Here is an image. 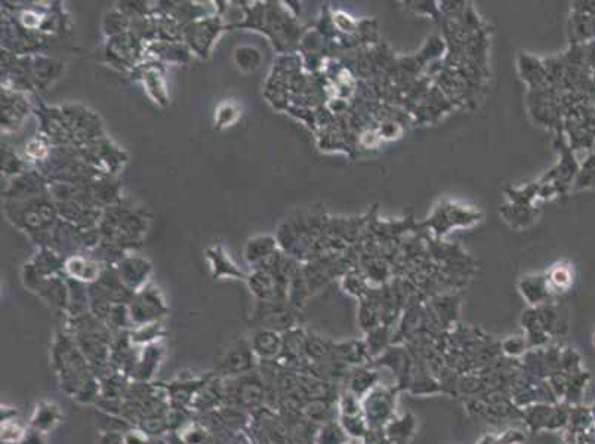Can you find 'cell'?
I'll return each instance as SVG.
<instances>
[{
  "label": "cell",
  "instance_id": "1",
  "mask_svg": "<svg viewBox=\"0 0 595 444\" xmlns=\"http://www.w3.org/2000/svg\"><path fill=\"white\" fill-rule=\"evenodd\" d=\"M225 397H233L236 409H256L264 401V384L255 372L239 376L232 391H227Z\"/></svg>",
  "mask_w": 595,
  "mask_h": 444
},
{
  "label": "cell",
  "instance_id": "2",
  "mask_svg": "<svg viewBox=\"0 0 595 444\" xmlns=\"http://www.w3.org/2000/svg\"><path fill=\"white\" fill-rule=\"evenodd\" d=\"M256 354L250 342H237L227 349L222 358V370L228 376H243L252 373L256 366Z\"/></svg>",
  "mask_w": 595,
  "mask_h": 444
},
{
  "label": "cell",
  "instance_id": "3",
  "mask_svg": "<svg viewBox=\"0 0 595 444\" xmlns=\"http://www.w3.org/2000/svg\"><path fill=\"white\" fill-rule=\"evenodd\" d=\"M61 410L52 401H44L36 406L32 415V428L36 431L46 434L61 422Z\"/></svg>",
  "mask_w": 595,
  "mask_h": 444
},
{
  "label": "cell",
  "instance_id": "4",
  "mask_svg": "<svg viewBox=\"0 0 595 444\" xmlns=\"http://www.w3.org/2000/svg\"><path fill=\"white\" fill-rule=\"evenodd\" d=\"M227 396V388L216 379V381H205L199 391L196 393L192 408L197 410H210L212 408L218 406V403L224 400Z\"/></svg>",
  "mask_w": 595,
  "mask_h": 444
},
{
  "label": "cell",
  "instance_id": "5",
  "mask_svg": "<svg viewBox=\"0 0 595 444\" xmlns=\"http://www.w3.org/2000/svg\"><path fill=\"white\" fill-rule=\"evenodd\" d=\"M161 348L157 344H150L144 348V351L138 361L133 365L135 378L138 381H148L154 375L156 369H159L161 360Z\"/></svg>",
  "mask_w": 595,
  "mask_h": 444
},
{
  "label": "cell",
  "instance_id": "6",
  "mask_svg": "<svg viewBox=\"0 0 595 444\" xmlns=\"http://www.w3.org/2000/svg\"><path fill=\"white\" fill-rule=\"evenodd\" d=\"M250 345L253 348L256 357H258V358H269V357H273L274 354H277L280 341H279L276 333L261 330L253 336L252 341H250Z\"/></svg>",
  "mask_w": 595,
  "mask_h": 444
},
{
  "label": "cell",
  "instance_id": "7",
  "mask_svg": "<svg viewBox=\"0 0 595 444\" xmlns=\"http://www.w3.org/2000/svg\"><path fill=\"white\" fill-rule=\"evenodd\" d=\"M0 431H2V441L5 443H21L27 434L25 429L15 419L2 421Z\"/></svg>",
  "mask_w": 595,
  "mask_h": 444
},
{
  "label": "cell",
  "instance_id": "8",
  "mask_svg": "<svg viewBox=\"0 0 595 444\" xmlns=\"http://www.w3.org/2000/svg\"><path fill=\"white\" fill-rule=\"evenodd\" d=\"M100 391H101V385L92 376V378H89L86 381V384L79 389L77 394L74 396V398L77 401H80V403H92V401H97L98 400Z\"/></svg>",
  "mask_w": 595,
  "mask_h": 444
},
{
  "label": "cell",
  "instance_id": "9",
  "mask_svg": "<svg viewBox=\"0 0 595 444\" xmlns=\"http://www.w3.org/2000/svg\"><path fill=\"white\" fill-rule=\"evenodd\" d=\"M123 441L125 444H148L147 434L142 433L141 429H138V431L129 429V431H126V434H123Z\"/></svg>",
  "mask_w": 595,
  "mask_h": 444
},
{
  "label": "cell",
  "instance_id": "10",
  "mask_svg": "<svg viewBox=\"0 0 595 444\" xmlns=\"http://www.w3.org/2000/svg\"><path fill=\"white\" fill-rule=\"evenodd\" d=\"M20 444H45L44 441V434L36 431V429L32 428L30 433H27L24 440Z\"/></svg>",
  "mask_w": 595,
  "mask_h": 444
},
{
  "label": "cell",
  "instance_id": "11",
  "mask_svg": "<svg viewBox=\"0 0 595 444\" xmlns=\"http://www.w3.org/2000/svg\"><path fill=\"white\" fill-rule=\"evenodd\" d=\"M227 444H249V441H248V440H246V441H241V437L239 436V437L233 438L232 441H229V443H227Z\"/></svg>",
  "mask_w": 595,
  "mask_h": 444
}]
</instances>
